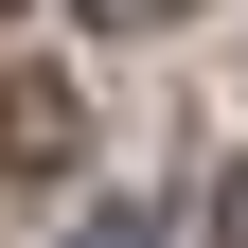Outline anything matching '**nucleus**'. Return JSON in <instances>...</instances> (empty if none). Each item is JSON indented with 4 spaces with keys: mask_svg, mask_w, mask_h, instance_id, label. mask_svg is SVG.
<instances>
[{
    "mask_svg": "<svg viewBox=\"0 0 248 248\" xmlns=\"http://www.w3.org/2000/svg\"><path fill=\"white\" fill-rule=\"evenodd\" d=\"M89 18H177V0H89Z\"/></svg>",
    "mask_w": 248,
    "mask_h": 248,
    "instance_id": "obj_2",
    "label": "nucleus"
},
{
    "mask_svg": "<svg viewBox=\"0 0 248 248\" xmlns=\"http://www.w3.org/2000/svg\"><path fill=\"white\" fill-rule=\"evenodd\" d=\"M0 160H18V177H53V160H71V89H53V71H18V89H0Z\"/></svg>",
    "mask_w": 248,
    "mask_h": 248,
    "instance_id": "obj_1",
    "label": "nucleus"
}]
</instances>
